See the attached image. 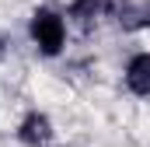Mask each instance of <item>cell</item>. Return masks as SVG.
<instances>
[{
	"instance_id": "cell-2",
	"label": "cell",
	"mask_w": 150,
	"mask_h": 147,
	"mask_svg": "<svg viewBox=\"0 0 150 147\" xmlns=\"http://www.w3.org/2000/svg\"><path fill=\"white\" fill-rule=\"evenodd\" d=\"M18 137H21V144H28V147L49 144V140H52V123H49V116L28 112V116L21 119V126H18Z\"/></svg>"
},
{
	"instance_id": "cell-4",
	"label": "cell",
	"mask_w": 150,
	"mask_h": 147,
	"mask_svg": "<svg viewBox=\"0 0 150 147\" xmlns=\"http://www.w3.org/2000/svg\"><path fill=\"white\" fill-rule=\"evenodd\" d=\"M98 7H101L98 0H74V4H70V18H74L80 28H91V25H94Z\"/></svg>"
},
{
	"instance_id": "cell-1",
	"label": "cell",
	"mask_w": 150,
	"mask_h": 147,
	"mask_svg": "<svg viewBox=\"0 0 150 147\" xmlns=\"http://www.w3.org/2000/svg\"><path fill=\"white\" fill-rule=\"evenodd\" d=\"M32 39L35 46L45 53V56H56L63 49V39H67V28H63V18L49 7H38L32 14Z\"/></svg>"
},
{
	"instance_id": "cell-3",
	"label": "cell",
	"mask_w": 150,
	"mask_h": 147,
	"mask_svg": "<svg viewBox=\"0 0 150 147\" xmlns=\"http://www.w3.org/2000/svg\"><path fill=\"white\" fill-rule=\"evenodd\" d=\"M126 84L133 95H150V53H140L126 67Z\"/></svg>"
}]
</instances>
